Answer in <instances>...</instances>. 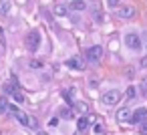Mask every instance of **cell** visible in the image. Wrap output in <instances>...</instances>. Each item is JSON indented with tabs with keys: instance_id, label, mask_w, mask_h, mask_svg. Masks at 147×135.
I'll return each mask as SVG.
<instances>
[{
	"instance_id": "484cf974",
	"label": "cell",
	"mask_w": 147,
	"mask_h": 135,
	"mask_svg": "<svg viewBox=\"0 0 147 135\" xmlns=\"http://www.w3.org/2000/svg\"><path fill=\"white\" fill-rule=\"evenodd\" d=\"M0 47H4V36H2V28H0Z\"/></svg>"
},
{
	"instance_id": "d6986e66",
	"label": "cell",
	"mask_w": 147,
	"mask_h": 135,
	"mask_svg": "<svg viewBox=\"0 0 147 135\" xmlns=\"http://www.w3.org/2000/svg\"><path fill=\"white\" fill-rule=\"evenodd\" d=\"M135 95H137L135 87H129V89H127V97H129V99H135Z\"/></svg>"
},
{
	"instance_id": "5bb4252c",
	"label": "cell",
	"mask_w": 147,
	"mask_h": 135,
	"mask_svg": "<svg viewBox=\"0 0 147 135\" xmlns=\"http://www.w3.org/2000/svg\"><path fill=\"white\" fill-rule=\"evenodd\" d=\"M75 109H77L79 113H87V111H89L87 103H75Z\"/></svg>"
},
{
	"instance_id": "ba28073f",
	"label": "cell",
	"mask_w": 147,
	"mask_h": 135,
	"mask_svg": "<svg viewBox=\"0 0 147 135\" xmlns=\"http://www.w3.org/2000/svg\"><path fill=\"white\" fill-rule=\"evenodd\" d=\"M117 121H131V109L129 107H121L119 111H117Z\"/></svg>"
},
{
	"instance_id": "277c9868",
	"label": "cell",
	"mask_w": 147,
	"mask_h": 135,
	"mask_svg": "<svg viewBox=\"0 0 147 135\" xmlns=\"http://www.w3.org/2000/svg\"><path fill=\"white\" fill-rule=\"evenodd\" d=\"M125 45H127V49H131V51H139V49H141L139 34H135V32H127V34H125Z\"/></svg>"
},
{
	"instance_id": "6da1fadb",
	"label": "cell",
	"mask_w": 147,
	"mask_h": 135,
	"mask_svg": "<svg viewBox=\"0 0 147 135\" xmlns=\"http://www.w3.org/2000/svg\"><path fill=\"white\" fill-rule=\"evenodd\" d=\"M38 47H40V32L38 30H30L28 36H26V49L30 53H36Z\"/></svg>"
},
{
	"instance_id": "52a82bcc",
	"label": "cell",
	"mask_w": 147,
	"mask_h": 135,
	"mask_svg": "<svg viewBox=\"0 0 147 135\" xmlns=\"http://www.w3.org/2000/svg\"><path fill=\"white\" fill-rule=\"evenodd\" d=\"M117 14H119L121 18H133L135 8H133V6H121V8H117Z\"/></svg>"
},
{
	"instance_id": "4316f807",
	"label": "cell",
	"mask_w": 147,
	"mask_h": 135,
	"mask_svg": "<svg viewBox=\"0 0 147 135\" xmlns=\"http://www.w3.org/2000/svg\"><path fill=\"white\" fill-rule=\"evenodd\" d=\"M38 135H49V133H45V131H40V133H38Z\"/></svg>"
},
{
	"instance_id": "2e32d148",
	"label": "cell",
	"mask_w": 147,
	"mask_h": 135,
	"mask_svg": "<svg viewBox=\"0 0 147 135\" xmlns=\"http://www.w3.org/2000/svg\"><path fill=\"white\" fill-rule=\"evenodd\" d=\"M0 14H8V2H6V0L0 2Z\"/></svg>"
},
{
	"instance_id": "8fae6325",
	"label": "cell",
	"mask_w": 147,
	"mask_h": 135,
	"mask_svg": "<svg viewBox=\"0 0 147 135\" xmlns=\"http://www.w3.org/2000/svg\"><path fill=\"white\" fill-rule=\"evenodd\" d=\"M67 65H69V67H71V69H79V71H81V69H83V67H85V65H83V61H81V59H69V61H67Z\"/></svg>"
},
{
	"instance_id": "9c48e42d",
	"label": "cell",
	"mask_w": 147,
	"mask_h": 135,
	"mask_svg": "<svg viewBox=\"0 0 147 135\" xmlns=\"http://www.w3.org/2000/svg\"><path fill=\"white\" fill-rule=\"evenodd\" d=\"M89 125H91V119H89V117H79V119H77V129H79V131H87Z\"/></svg>"
},
{
	"instance_id": "603a6c76",
	"label": "cell",
	"mask_w": 147,
	"mask_h": 135,
	"mask_svg": "<svg viewBox=\"0 0 147 135\" xmlns=\"http://www.w3.org/2000/svg\"><path fill=\"white\" fill-rule=\"evenodd\" d=\"M139 131H141L143 135H147V121H143V123H141V127H139Z\"/></svg>"
},
{
	"instance_id": "d4e9b609",
	"label": "cell",
	"mask_w": 147,
	"mask_h": 135,
	"mask_svg": "<svg viewBox=\"0 0 147 135\" xmlns=\"http://www.w3.org/2000/svg\"><path fill=\"white\" fill-rule=\"evenodd\" d=\"M95 131H97V133H103L105 127H103V125H95Z\"/></svg>"
},
{
	"instance_id": "5b68a950",
	"label": "cell",
	"mask_w": 147,
	"mask_h": 135,
	"mask_svg": "<svg viewBox=\"0 0 147 135\" xmlns=\"http://www.w3.org/2000/svg\"><path fill=\"white\" fill-rule=\"evenodd\" d=\"M101 57H103V47L95 45V47L87 49V59H89L91 63H99V61H101Z\"/></svg>"
},
{
	"instance_id": "3957f363",
	"label": "cell",
	"mask_w": 147,
	"mask_h": 135,
	"mask_svg": "<svg viewBox=\"0 0 147 135\" xmlns=\"http://www.w3.org/2000/svg\"><path fill=\"white\" fill-rule=\"evenodd\" d=\"M14 117H16V121L20 123V125H24V127H30V129H36V121L28 115V113H24V111H14Z\"/></svg>"
},
{
	"instance_id": "4fadbf2b",
	"label": "cell",
	"mask_w": 147,
	"mask_h": 135,
	"mask_svg": "<svg viewBox=\"0 0 147 135\" xmlns=\"http://www.w3.org/2000/svg\"><path fill=\"white\" fill-rule=\"evenodd\" d=\"M139 89H141V95H143V97H147V77H143V79H141Z\"/></svg>"
},
{
	"instance_id": "30bf717a",
	"label": "cell",
	"mask_w": 147,
	"mask_h": 135,
	"mask_svg": "<svg viewBox=\"0 0 147 135\" xmlns=\"http://www.w3.org/2000/svg\"><path fill=\"white\" fill-rule=\"evenodd\" d=\"M69 8H71V10L81 12V10H85V8H87V4H85V0H73V2L69 4Z\"/></svg>"
},
{
	"instance_id": "7a4b0ae2",
	"label": "cell",
	"mask_w": 147,
	"mask_h": 135,
	"mask_svg": "<svg viewBox=\"0 0 147 135\" xmlns=\"http://www.w3.org/2000/svg\"><path fill=\"white\" fill-rule=\"evenodd\" d=\"M119 101H121V91H117V89H111V91L101 95V103L103 105H117Z\"/></svg>"
},
{
	"instance_id": "44dd1931",
	"label": "cell",
	"mask_w": 147,
	"mask_h": 135,
	"mask_svg": "<svg viewBox=\"0 0 147 135\" xmlns=\"http://www.w3.org/2000/svg\"><path fill=\"white\" fill-rule=\"evenodd\" d=\"M4 91H6V93H14V91H16V85H10V83H8V85L4 87Z\"/></svg>"
},
{
	"instance_id": "e0dca14e",
	"label": "cell",
	"mask_w": 147,
	"mask_h": 135,
	"mask_svg": "<svg viewBox=\"0 0 147 135\" xmlns=\"http://www.w3.org/2000/svg\"><path fill=\"white\" fill-rule=\"evenodd\" d=\"M12 99H14L16 103H22V101H24V95L18 93V91H14V93H12Z\"/></svg>"
},
{
	"instance_id": "cb8c5ba5",
	"label": "cell",
	"mask_w": 147,
	"mask_h": 135,
	"mask_svg": "<svg viewBox=\"0 0 147 135\" xmlns=\"http://www.w3.org/2000/svg\"><path fill=\"white\" fill-rule=\"evenodd\" d=\"M65 99H67V101H71V99H73V89L65 91Z\"/></svg>"
},
{
	"instance_id": "7c38bea8",
	"label": "cell",
	"mask_w": 147,
	"mask_h": 135,
	"mask_svg": "<svg viewBox=\"0 0 147 135\" xmlns=\"http://www.w3.org/2000/svg\"><path fill=\"white\" fill-rule=\"evenodd\" d=\"M8 109H10L8 101H6L4 97H0V113H4V111H8Z\"/></svg>"
},
{
	"instance_id": "7402d4cb",
	"label": "cell",
	"mask_w": 147,
	"mask_h": 135,
	"mask_svg": "<svg viewBox=\"0 0 147 135\" xmlns=\"http://www.w3.org/2000/svg\"><path fill=\"white\" fill-rule=\"evenodd\" d=\"M61 117H73V111L71 109H63L61 111Z\"/></svg>"
},
{
	"instance_id": "9a60e30c",
	"label": "cell",
	"mask_w": 147,
	"mask_h": 135,
	"mask_svg": "<svg viewBox=\"0 0 147 135\" xmlns=\"http://www.w3.org/2000/svg\"><path fill=\"white\" fill-rule=\"evenodd\" d=\"M55 12H57L59 16H65V14H67V6H65V4H59V6L55 8Z\"/></svg>"
},
{
	"instance_id": "ffe728a7",
	"label": "cell",
	"mask_w": 147,
	"mask_h": 135,
	"mask_svg": "<svg viewBox=\"0 0 147 135\" xmlns=\"http://www.w3.org/2000/svg\"><path fill=\"white\" fill-rule=\"evenodd\" d=\"M119 2H121V0H107L109 8H117V6H119Z\"/></svg>"
},
{
	"instance_id": "ac0fdd59",
	"label": "cell",
	"mask_w": 147,
	"mask_h": 135,
	"mask_svg": "<svg viewBox=\"0 0 147 135\" xmlns=\"http://www.w3.org/2000/svg\"><path fill=\"white\" fill-rule=\"evenodd\" d=\"M28 65H30L32 69H40V67H42V63H40V61H36V59H32V61H30Z\"/></svg>"
},
{
	"instance_id": "8992f818",
	"label": "cell",
	"mask_w": 147,
	"mask_h": 135,
	"mask_svg": "<svg viewBox=\"0 0 147 135\" xmlns=\"http://www.w3.org/2000/svg\"><path fill=\"white\" fill-rule=\"evenodd\" d=\"M143 121H147V109H135L133 113H131V121L129 123H143Z\"/></svg>"
}]
</instances>
